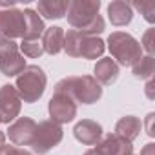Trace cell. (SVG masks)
<instances>
[{"label":"cell","instance_id":"cell-27","mask_svg":"<svg viewBox=\"0 0 155 155\" xmlns=\"http://www.w3.org/2000/svg\"><path fill=\"white\" fill-rule=\"evenodd\" d=\"M6 148V133L0 131V153H2V150Z\"/></svg>","mask_w":155,"mask_h":155},{"label":"cell","instance_id":"cell-20","mask_svg":"<svg viewBox=\"0 0 155 155\" xmlns=\"http://www.w3.org/2000/svg\"><path fill=\"white\" fill-rule=\"evenodd\" d=\"M133 75L140 81H151V77L155 73V58L153 55H146V57H140L133 66Z\"/></svg>","mask_w":155,"mask_h":155},{"label":"cell","instance_id":"cell-2","mask_svg":"<svg viewBox=\"0 0 155 155\" xmlns=\"http://www.w3.org/2000/svg\"><path fill=\"white\" fill-rule=\"evenodd\" d=\"M55 93H66L81 104H93L102 97V88L91 75H81L58 81L55 84Z\"/></svg>","mask_w":155,"mask_h":155},{"label":"cell","instance_id":"cell-6","mask_svg":"<svg viewBox=\"0 0 155 155\" xmlns=\"http://www.w3.org/2000/svg\"><path fill=\"white\" fill-rule=\"evenodd\" d=\"M62 135L64 133H62V126L60 124L53 122L51 119L49 120H42V122L37 124L31 148L38 155H46L51 148H55L62 140Z\"/></svg>","mask_w":155,"mask_h":155},{"label":"cell","instance_id":"cell-24","mask_svg":"<svg viewBox=\"0 0 155 155\" xmlns=\"http://www.w3.org/2000/svg\"><path fill=\"white\" fill-rule=\"evenodd\" d=\"M0 155H33L31 151H28V150H24V148H18V146H8L6 144V148L2 150V153Z\"/></svg>","mask_w":155,"mask_h":155},{"label":"cell","instance_id":"cell-28","mask_svg":"<svg viewBox=\"0 0 155 155\" xmlns=\"http://www.w3.org/2000/svg\"><path fill=\"white\" fill-rule=\"evenodd\" d=\"M84 155H102V153H101V151H99L97 148H91V150H88V151H86Z\"/></svg>","mask_w":155,"mask_h":155},{"label":"cell","instance_id":"cell-5","mask_svg":"<svg viewBox=\"0 0 155 155\" xmlns=\"http://www.w3.org/2000/svg\"><path fill=\"white\" fill-rule=\"evenodd\" d=\"M108 48L113 58L120 66H133L142 57V48L137 38H133L130 33L115 31L108 37Z\"/></svg>","mask_w":155,"mask_h":155},{"label":"cell","instance_id":"cell-3","mask_svg":"<svg viewBox=\"0 0 155 155\" xmlns=\"http://www.w3.org/2000/svg\"><path fill=\"white\" fill-rule=\"evenodd\" d=\"M62 49L69 57H82V58L93 60V58L102 57L106 46H104V40L99 37H90L77 29H69L68 33H64V48Z\"/></svg>","mask_w":155,"mask_h":155},{"label":"cell","instance_id":"cell-11","mask_svg":"<svg viewBox=\"0 0 155 155\" xmlns=\"http://www.w3.org/2000/svg\"><path fill=\"white\" fill-rule=\"evenodd\" d=\"M35 130H37V122L33 119L20 117L9 126L8 135H9V140L15 142L17 146H31L33 137H35Z\"/></svg>","mask_w":155,"mask_h":155},{"label":"cell","instance_id":"cell-9","mask_svg":"<svg viewBox=\"0 0 155 155\" xmlns=\"http://www.w3.org/2000/svg\"><path fill=\"white\" fill-rule=\"evenodd\" d=\"M26 31V18L24 11L11 8L8 11H0V38H22Z\"/></svg>","mask_w":155,"mask_h":155},{"label":"cell","instance_id":"cell-7","mask_svg":"<svg viewBox=\"0 0 155 155\" xmlns=\"http://www.w3.org/2000/svg\"><path fill=\"white\" fill-rule=\"evenodd\" d=\"M26 58L18 51V44L15 40L0 38V71L6 77H17L24 71Z\"/></svg>","mask_w":155,"mask_h":155},{"label":"cell","instance_id":"cell-8","mask_svg":"<svg viewBox=\"0 0 155 155\" xmlns=\"http://www.w3.org/2000/svg\"><path fill=\"white\" fill-rule=\"evenodd\" d=\"M48 111L53 122L68 124L77 117V102L66 93H53L48 104Z\"/></svg>","mask_w":155,"mask_h":155},{"label":"cell","instance_id":"cell-23","mask_svg":"<svg viewBox=\"0 0 155 155\" xmlns=\"http://www.w3.org/2000/svg\"><path fill=\"white\" fill-rule=\"evenodd\" d=\"M153 35H155V29H148L142 37V48L148 51V55H153Z\"/></svg>","mask_w":155,"mask_h":155},{"label":"cell","instance_id":"cell-22","mask_svg":"<svg viewBox=\"0 0 155 155\" xmlns=\"http://www.w3.org/2000/svg\"><path fill=\"white\" fill-rule=\"evenodd\" d=\"M131 8L139 9L146 22H150V24L155 22V2H153V0H140V2H133Z\"/></svg>","mask_w":155,"mask_h":155},{"label":"cell","instance_id":"cell-25","mask_svg":"<svg viewBox=\"0 0 155 155\" xmlns=\"http://www.w3.org/2000/svg\"><path fill=\"white\" fill-rule=\"evenodd\" d=\"M140 155H155V144H153V142H148V144L140 150Z\"/></svg>","mask_w":155,"mask_h":155},{"label":"cell","instance_id":"cell-14","mask_svg":"<svg viewBox=\"0 0 155 155\" xmlns=\"http://www.w3.org/2000/svg\"><path fill=\"white\" fill-rule=\"evenodd\" d=\"M93 73H95L93 79H95L99 84H102V86H111V84L119 79L120 69H119V64L110 57V58H101V60H97Z\"/></svg>","mask_w":155,"mask_h":155},{"label":"cell","instance_id":"cell-19","mask_svg":"<svg viewBox=\"0 0 155 155\" xmlns=\"http://www.w3.org/2000/svg\"><path fill=\"white\" fill-rule=\"evenodd\" d=\"M24 18H26V31L22 40H40V35L46 31L40 15L35 9H24Z\"/></svg>","mask_w":155,"mask_h":155},{"label":"cell","instance_id":"cell-21","mask_svg":"<svg viewBox=\"0 0 155 155\" xmlns=\"http://www.w3.org/2000/svg\"><path fill=\"white\" fill-rule=\"evenodd\" d=\"M18 49H22V53L29 58H38L44 53L40 40H22V44H18Z\"/></svg>","mask_w":155,"mask_h":155},{"label":"cell","instance_id":"cell-29","mask_svg":"<svg viewBox=\"0 0 155 155\" xmlns=\"http://www.w3.org/2000/svg\"><path fill=\"white\" fill-rule=\"evenodd\" d=\"M146 88H148V97H150V99H153V97H151V88H153V82H151V81H150V82H148V86H146Z\"/></svg>","mask_w":155,"mask_h":155},{"label":"cell","instance_id":"cell-18","mask_svg":"<svg viewBox=\"0 0 155 155\" xmlns=\"http://www.w3.org/2000/svg\"><path fill=\"white\" fill-rule=\"evenodd\" d=\"M68 8H69V2H66V0H40L37 6V13L42 15L44 18L57 20L68 13Z\"/></svg>","mask_w":155,"mask_h":155},{"label":"cell","instance_id":"cell-10","mask_svg":"<svg viewBox=\"0 0 155 155\" xmlns=\"http://www.w3.org/2000/svg\"><path fill=\"white\" fill-rule=\"evenodd\" d=\"M20 106L22 99L17 88L11 84H4L0 88V119H2V122L9 124L11 120H15L20 113Z\"/></svg>","mask_w":155,"mask_h":155},{"label":"cell","instance_id":"cell-16","mask_svg":"<svg viewBox=\"0 0 155 155\" xmlns=\"http://www.w3.org/2000/svg\"><path fill=\"white\" fill-rule=\"evenodd\" d=\"M42 48L46 53L49 55H57L62 51L64 48V29L58 28V26H51V28H46V31L42 33Z\"/></svg>","mask_w":155,"mask_h":155},{"label":"cell","instance_id":"cell-30","mask_svg":"<svg viewBox=\"0 0 155 155\" xmlns=\"http://www.w3.org/2000/svg\"><path fill=\"white\" fill-rule=\"evenodd\" d=\"M0 124H2V119H0Z\"/></svg>","mask_w":155,"mask_h":155},{"label":"cell","instance_id":"cell-15","mask_svg":"<svg viewBox=\"0 0 155 155\" xmlns=\"http://www.w3.org/2000/svg\"><path fill=\"white\" fill-rule=\"evenodd\" d=\"M108 18L113 26H126L133 18V8L124 0H113L108 6Z\"/></svg>","mask_w":155,"mask_h":155},{"label":"cell","instance_id":"cell-26","mask_svg":"<svg viewBox=\"0 0 155 155\" xmlns=\"http://www.w3.org/2000/svg\"><path fill=\"white\" fill-rule=\"evenodd\" d=\"M153 117H155V115H153V113H150V115H148V119H146V133H148L150 137H153V135H155V131H153V128H151V120H153Z\"/></svg>","mask_w":155,"mask_h":155},{"label":"cell","instance_id":"cell-17","mask_svg":"<svg viewBox=\"0 0 155 155\" xmlns=\"http://www.w3.org/2000/svg\"><path fill=\"white\" fill-rule=\"evenodd\" d=\"M140 128H142V122H140L139 117H135V115H126V117L119 119V122L115 124V135H120V137H124L126 140L133 142V140L139 137Z\"/></svg>","mask_w":155,"mask_h":155},{"label":"cell","instance_id":"cell-13","mask_svg":"<svg viewBox=\"0 0 155 155\" xmlns=\"http://www.w3.org/2000/svg\"><path fill=\"white\" fill-rule=\"evenodd\" d=\"M97 150L102 155H133V146L130 140H126L120 135L115 133H108L99 144Z\"/></svg>","mask_w":155,"mask_h":155},{"label":"cell","instance_id":"cell-1","mask_svg":"<svg viewBox=\"0 0 155 155\" xmlns=\"http://www.w3.org/2000/svg\"><path fill=\"white\" fill-rule=\"evenodd\" d=\"M101 0H73L68 8V22L77 31L97 37L104 31V18L99 15Z\"/></svg>","mask_w":155,"mask_h":155},{"label":"cell","instance_id":"cell-4","mask_svg":"<svg viewBox=\"0 0 155 155\" xmlns=\"http://www.w3.org/2000/svg\"><path fill=\"white\" fill-rule=\"evenodd\" d=\"M46 84H48V77H46L44 69L37 64H31V66H26L20 75H17L15 88L24 102L33 104L44 95Z\"/></svg>","mask_w":155,"mask_h":155},{"label":"cell","instance_id":"cell-12","mask_svg":"<svg viewBox=\"0 0 155 155\" xmlns=\"http://www.w3.org/2000/svg\"><path fill=\"white\" fill-rule=\"evenodd\" d=\"M73 135L79 142H82L86 146H97L102 139V126L91 119H84L75 124Z\"/></svg>","mask_w":155,"mask_h":155}]
</instances>
